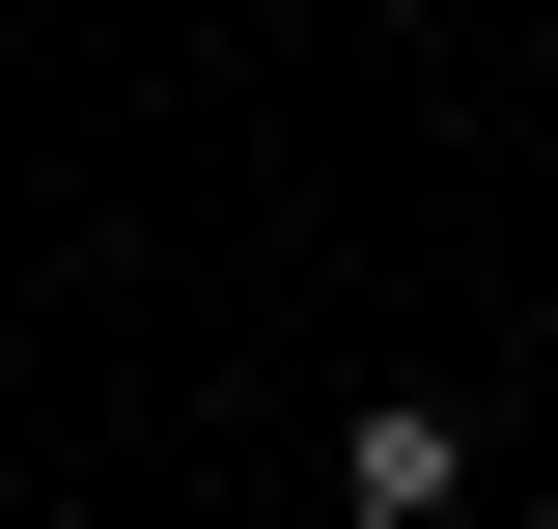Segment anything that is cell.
I'll list each match as a JSON object with an SVG mask.
<instances>
[{
	"label": "cell",
	"mask_w": 558,
	"mask_h": 529,
	"mask_svg": "<svg viewBox=\"0 0 558 529\" xmlns=\"http://www.w3.org/2000/svg\"><path fill=\"white\" fill-rule=\"evenodd\" d=\"M336 529H475V418L447 391H363L336 418Z\"/></svg>",
	"instance_id": "6da1fadb"
}]
</instances>
